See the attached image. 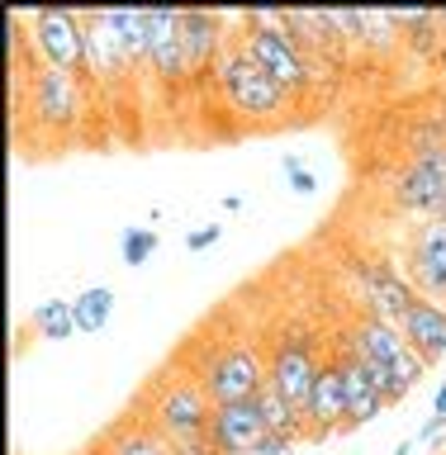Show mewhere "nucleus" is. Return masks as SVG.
<instances>
[{
    "label": "nucleus",
    "mask_w": 446,
    "mask_h": 455,
    "mask_svg": "<svg viewBox=\"0 0 446 455\" xmlns=\"http://www.w3.org/2000/svg\"><path fill=\"white\" fill-rule=\"evenodd\" d=\"M442 14V52H437V67L446 71V10H437Z\"/></svg>",
    "instance_id": "obj_30"
},
{
    "label": "nucleus",
    "mask_w": 446,
    "mask_h": 455,
    "mask_svg": "<svg viewBox=\"0 0 446 455\" xmlns=\"http://www.w3.org/2000/svg\"><path fill=\"white\" fill-rule=\"evenodd\" d=\"M109 14V24H114V34H119L124 43V52H128V62L138 67H148V48H152V10H105Z\"/></svg>",
    "instance_id": "obj_18"
},
{
    "label": "nucleus",
    "mask_w": 446,
    "mask_h": 455,
    "mask_svg": "<svg viewBox=\"0 0 446 455\" xmlns=\"http://www.w3.org/2000/svg\"><path fill=\"white\" fill-rule=\"evenodd\" d=\"M399 332H404V341L423 355L427 365H437L446 355V304L418 294V299H413V308L399 318Z\"/></svg>",
    "instance_id": "obj_16"
},
{
    "label": "nucleus",
    "mask_w": 446,
    "mask_h": 455,
    "mask_svg": "<svg viewBox=\"0 0 446 455\" xmlns=\"http://www.w3.org/2000/svg\"><path fill=\"white\" fill-rule=\"evenodd\" d=\"M142 418H148L166 441H199V436H209L214 403H209L205 384H199L195 375L171 370V375H162V379L152 384Z\"/></svg>",
    "instance_id": "obj_3"
},
{
    "label": "nucleus",
    "mask_w": 446,
    "mask_h": 455,
    "mask_svg": "<svg viewBox=\"0 0 446 455\" xmlns=\"http://www.w3.org/2000/svg\"><path fill=\"white\" fill-rule=\"evenodd\" d=\"M328 355H333V365L342 370V389H347V427L376 422L380 412L390 408V394H385V375L366 361L361 351H356V341L347 337V327H342V332L333 337Z\"/></svg>",
    "instance_id": "obj_8"
},
{
    "label": "nucleus",
    "mask_w": 446,
    "mask_h": 455,
    "mask_svg": "<svg viewBox=\"0 0 446 455\" xmlns=\"http://www.w3.org/2000/svg\"><path fill=\"white\" fill-rule=\"evenodd\" d=\"M390 199H394V209L418 213L423 223H433V219L446 223V148L413 152L390 176Z\"/></svg>",
    "instance_id": "obj_6"
},
{
    "label": "nucleus",
    "mask_w": 446,
    "mask_h": 455,
    "mask_svg": "<svg viewBox=\"0 0 446 455\" xmlns=\"http://www.w3.org/2000/svg\"><path fill=\"white\" fill-rule=\"evenodd\" d=\"M77 119H81V76L38 62L34 76H28V124L62 138L77 128Z\"/></svg>",
    "instance_id": "obj_10"
},
{
    "label": "nucleus",
    "mask_w": 446,
    "mask_h": 455,
    "mask_svg": "<svg viewBox=\"0 0 446 455\" xmlns=\"http://www.w3.org/2000/svg\"><path fill=\"white\" fill-rule=\"evenodd\" d=\"M299 166H304V162H299L295 152H285V156H280V171H285V176H290V171H299Z\"/></svg>",
    "instance_id": "obj_29"
},
{
    "label": "nucleus",
    "mask_w": 446,
    "mask_h": 455,
    "mask_svg": "<svg viewBox=\"0 0 446 455\" xmlns=\"http://www.w3.org/2000/svg\"><path fill=\"white\" fill-rule=\"evenodd\" d=\"M413 446H418V441H413V436H409V441H399V446H394V451H390V455H409V451H413Z\"/></svg>",
    "instance_id": "obj_31"
},
{
    "label": "nucleus",
    "mask_w": 446,
    "mask_h": 455,
    "mask_svg": "<svg viewBox=\"0 0 446 455\" xmlns=\"http://www.w3.org/2000/svg\"><path fill=\"white\" fill-rule=\"evenodd\" d=\"M28 48L43 67L85 76V34L81 10H28Z\"/></svg>",
    "instance_id": "obj_9"
},
{
    "label": "nucleus",
    "mask_w": 446,
    "mask_h": 455,
    "mask_svg": "<svg viewBox=\"0 0 446 455\" xmlns=\"http://www.w3.org/2000/svg\"><path fill=\"white\" fill-rule=\"evenodd\" d=\"M256 408H262V418H266V432H280V436H290V441H309L304 408L290 403L285 394H276L271 384H266L262 394H256Z\"/></svg>",
    "instance_id": "obj_19"
},
{
    "label": "nucleus",
    "mask_w": 446,
    "mask_h": 455,
    "mask_svg": "<svg viewBox=\"0 0 446 455\" xmlns=\"http://www.w3.org/2000/svg\"><path fill=\"white\" fill-rule=\"evenodd\" d=\"M304 422H309V441H328L333 432H347V389H342V370L333 365L328 351L304 398Z\"/></svg>",
    "instance_id": "obj_13"
},
{
    "label": "nucleus",
    "mask_w": 446,
    "mask_h": 455,
    "mask_svg": "<svg viewBox=\"0 0 446 455\" xmlns=\"http://www.w3.org/2000/svg\"><path fill=\"white\" fill-rule=\"evenodd\" d=\"M285 185H290L295 195H313V190H319V176H313L309 166H299V171H290V176H285Z\"/></svg>",
    "instance_id": "obj_26"
},
{
    "label": "nucleus",
    "mask_w": 446,
    "mask_h": 455,
    "mask_svg": "<svg viewBox=\"0 0 446 455\" xmlns=\"http://www.w3.org/2000/svg\"><path fill=\"white\" fill-rule=\"evenodd\" d=\"M71 313H77V332H105V323L114 313V290L109 284H85L71 299Z\"/></svg>",
    "instance_id": "obj_22"
},
{
    "label": "nucleus",
    "mask_w": 446,
    "mask_h": 455,
    "mask_svg": "<svg viewBox=\"0 0 446 455\" xmlns=\"http://www.w3.org/2000/svg\"><path fill=\"white\" fill-rule=\"evenodd\" d=\"M219 237H223V228H219V223H209V228H191V233H185V247H191V251H209Z\"/></svg>",
    "instance_id": "obj_24"
},
{
    "label": "nucleus",
    "mask_w": 446,
    "mask_h": 455,
    "mask_svg": "<svg viewBox=\"0 0 446 455\" xmlns=\"http://www.w3.org/2000/svg\"><path fill=\"white\" fill-rule=\"evenodd\" d=\"M238 38H242V48L262 62L266 76L290 95V105L313 91V62L304 57V48L285 34V24H276V28H242Z\"/></svg>",
    "instance_id": "obj_7"
},
{
    "label": "nucleus",
    "mask_w": 446,
    "mask_h": 455,
    "mask_svg": "<svg viewBox=\"0 0 446 455\" xmlns=\"http://www.w3.org/2000/svg\"><path fill=\"white\" fill-rule=\"evenodd\" d=\"M299 446V441H290V436H280V432H266L262 441H256V451L252 455H290Z\"/></svg>",
    "instance_id": "obj_25"
},
{
    "label": "nucleus",
    "mask_w": 446,
    "mask_h": 455,
    "mask_svg": "<svg viewBox=\"0 0 446 455\" xmlns=\"http://www.w3.org/2000/svg\"><path fill=\"white\" fill-rule=\"evenodd\" d=\"M152 251H157V233H152V228H124V233H119L124 266H148Z\"/></svg>",
    "instance_id": "obj_23"
},
{
    "label": "nucleus",
    "mask_w": 446,
    "mask_h": 455,
    "mask_svg": "<svg viewBox=\"0 0 446 455\" xmlns=\"http://www.w3.org/2000/svg\"><path fill=\"white\" fill-rule=\"evenodd\" d=\"M214 91L223 95V105L238 119H280L290 109V95L262 71V62L242 48V38L233 34V43L223 48V57L214 62Z\"/></svg>",
    "instance_id": "obj_2"
},
{
    "label": "nucleus",
    "mask_w": 446,
    "mask_h": 455,
    "mask_svg": "<svg viewBox=\"0 0 446 455\" xmlns=\"http://www.w3.org/2000/svg\"><path fill=\"white\" fill-rule=\"evenodd\" d=\"M404 34H399L394 10H361V52L366 57H394Z\"/></svg>",
    "instance_id": "obj_20"
},
{
    "label": "nucleus",
    "mask_w": 446,
    "mask_h": 455,
    "mask_svg": "<svg viewBox=\"0 0 446 455\" xmlns=\"http://www.w3.org/2000/svg\"><path fill=\"white\" fill-rule=\"evenodd\" d=\"M347 337L356 341V351L366 355L370 365L385 375V394H390V403H404V398L413 394V384H418L427 370L423 355L404 341V332H399V323L380 318V313H361V318H352Z\"/></svg>",
    "instance_id": "obj_1"
},
{
    "label": "nucleus",
    "mask_w": 446,
    "mask_h": 455,
    "mask_svg": "<svg viewBox=\"0 0 446 455\" xmlns=\"http://www.w3.org/2000/svg\"><path fill=\"white\" fill-rule=\"evenodd\" d=\"M404 275L413 280V290L423 299L446 304V223H418L404 242Z\"/></svg>",
    "instance_id": "obj_12"
},
{
    "label": "nucleus",
    "mask_w": 446,
    "mask_h": 455,
    "mask_svg": "<svg viewBox=\"0 0 446 455\" xmlns=\"http://www.w3.org/2000/svg\"><path fill=\"white\" fill-rule=\"evenodd\" d=\"M433 418H442V422H446V379L437 384V398H433Z\"/></svg>",
    "instance_id": "obj_28"
},
{
    "label": "nucleus",
    "mask_w": 446,
    "mask_h": 455,
    "mask_svg": "<svg viewBox=\"0 0 446 455\" xmlns=\"http://www.w3.org/2000/svg\"><path fill=\"white\" fill-rule=\"evenodd\" d=\"M171 455H214V446H209V436H199V441H171Z\"/></svg>",
    "instance_id": "obj_27"
},
{
    "label": "nucleus",
    "mask_w": 446,
    "mask_h": 455,
    "mask_svg": "<svg viewBox=\"0 0 446 455\" xmlns=\"http://www.w3.org/2000/svg\"><path fill=\"white\" fill-rule=\"evenodd\" d=\"M148 71L166 91L191 81V62H185V38H181V10H152V48H148Z\"/></svg>",
    "instance_id": "obj_15"
},
{
    "label": "nucleus",
    "mask_w": 446,
    "mask_h": 455,
    "mask_svg": "<svg viewBox=\"0 0 446 455\" xmlns=\"http://www.w3.org/2000/svg\"><path fill=\"white\" fill-rule=\"evenodd\" d=\"M262 436H266V418H262V408H256V398L214 408V418H209V446H214V455H252Z\"/></svg>",
    "instance_id": "obj_14"
},
{
    "label": "nucleus",
    "mask_w": 446,
    "mask_h": 455,
    "mask_svg": "<svg viewBox=\"0 0 446 455\" xmlns=\"http://www.w3.org/2000/svg\"><path fill=\"white\" fill-rule=\"evenodd\" d=\"M195 379L205 384L209 403H247L266 389V351L252 337H233L223 347L209 351V361L195 370Z\"/></svg>",
    "instance_id": "obj_4"
},
{
    "label": "nucleus",
    "mask_w": 446,
    "mask_h": 455,
    "mask_svg": "<svg viewBox=\"0 0 446 455\" xmlns=\"http://www.w3.org/2000/svg\"><path fill=\"white\" fill-rule=\"evenodd\" d=\"M95 455H171V441L148 418H124L119 427L105 432Z\"/></svg>",
    "instance_id": "obj_17"
},
{
    "label": "nucleus",
    "mask_w": 446,
    "mask_h": 455,
    "mask_svg": "<svg viewBox=\"0 0 446 455\" xmlns=\"http://www.w3.org/2000/svg\"><path fill=\"white\" fill-rule=\"evenodd\" d=\"M319 365H323V351H319L313 327H304V323H280L276 332H271V347H266V384H271L276 394H285L290 403L304 408Z\"/></svg>",
    "instance_id": "obj_5"
},
{
    "label": "nucleus",
    "mask_w": 446,
    "mask_h": 455,
    "mask_svg": "<svg viewBox=\"0 0 446 455\" xmlns=\"http://www.w3.org/2000/svg\"><path fill=\"white\" fill-rule=\"evenodd\" d=\"M28 332L38 341H67L77 332V313H71V299H43V304L28 313Z\"/></svg>",
    "instance_id": "obj_21"
},
{
    "label": "nucleus",
    "mask_w": 446,
    "mask_h": 455,
    "mask_svg": "<svg viewBox=\"0 0 446 455\" xmlns=\"http://www.w3.org/2000/svg\"><path fill=\"white\" fill-rule=\"evenodd\" d=\"M352 275H356V290L366 299V313H380V318H390V323L404 318L413 308V299H418V290H413V280L404 270L390 266V261H376V256L352 261Z\"/></svg>",
    "instance_id": "obj_11"
}]
</instances>
